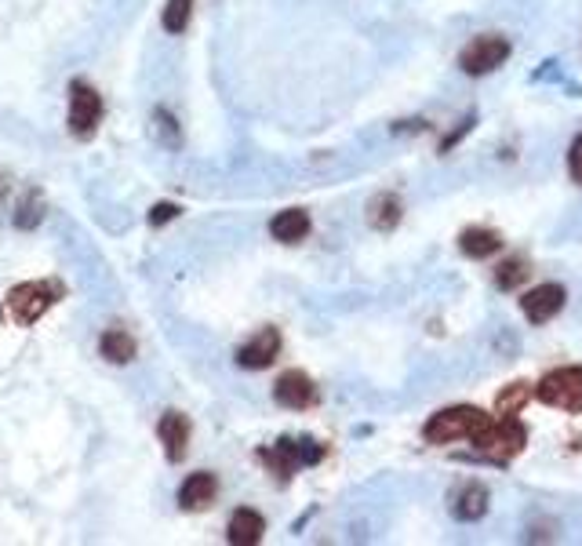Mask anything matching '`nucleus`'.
<instances>
[{
	"label": "nucleus",
	"mask_w": 582,
	"mask_h": 546,
	"mask_svg": "<svg viewBox=\"0 0 582 546\" xmlns=\"http://www.w3.org/2000/svg\"><path fill=\"white\" fill-rule=\"evenodd\" d=\"M262 532H266V521L255 510H237L230 517V525H226V539L233 546H255L262 539Z\"/></svg>",
	"instance_id": "4468645a"
},
{
	"label": "nucleus",
	"mask_w": 582,
	"mask_h": 546,
	"mask_svg": "<svg viewBox=\"0 0 582 546\" xmlns=\"http://www.w3.org/2000/svg\"><path fill=\"white\" fill-rule=\"evenodd\" d=\"M273 397H277V405L281 408H291V412H302V408H310L317 401V386L306 372H284L273 386Z\"/></svg>",
	"instance_id": "1a4fd4ad"
},
{
	"label": "nucleus",
	"mask_w": 582,
	"mask_h": 546,
	"mask_svg": "<svg viewBox=\"0 0 582 546\" xmlns=\"http://www.w3.org/2000/svg\"><path fill=\"white\" fill-rule=\"evenodd\" d=\"M564 299H568V292L561 284H539L521 299V310L532 324H546L564 310Z\"/></svg>",
	"instance_id": "6e6552de"
},
{
	"label": "nucleus",
	"mask_w": 582,
	"mask_h": 546,
	"mask_svg": "<svg viewBox=\"0 0 582 546\" xmlns=\"http://www.w3.org/2000/svg\"><path fill=\"white\" fill-rule=\"evenodd\" d=\"M452 514L459 521H481L488 514V488L477 485V481H466L459 488V496L452 499Z\"/></svg>",
	"instance_id": "ddd939ff"
},
{
	"label": "nucleus",
	"mask_w": 582,
	"mask_h": 546,
	"mask_svg": "<svg viewBox=\"0 0 582 546\" xmlns=\"http://www.w3.org/2000/svg\"><path fill=\"white\" fill-rule=\"evenodd\" d=\"M99 354L110 364H128V361H135V339H131L124 328H110V332L99 339Z\"/></svg>",
	"instance_id": "f3484780"
},
{
	"label": "nucleus",
	"mask_w": 582,
	"mask_h": 546,
	"mask_svg": "<svg viewBox=\"0 0 582 546\" xmlns=\"http://www.w3.org/2000/svg\"><path fill=\"white\" fill-rule=\"evenodd\" d=\"M473 445L481 448L488 459H495V463H510L513 455H521L524 445H528V430L517 423V415H502L499 423L492 419V426Z\"/></svg>",
	"instance_id": "20e7f679"
},
{
	"label": "nucleus",
	"mask_w": 582,
	"mask_h": 546,
	"mask_svg": "<svg viewBox=\"0 0 582 546\" xmlns=\"http://www.w3.org/2000/svg\"><path fill=\"white\" fill-rule=\"evenodd\" d=\"M62 295H66V284L48 277V281H26V284H15L4 299V317L11 324H19V328H30L37 324L44 314H48L51 306L59 303Z\"/></svg>",
	"instance_id": "f257e3e1"
},
{
	"label": "nucleus",
	"mask_w": 582,
	"mask_h": 546,
	"mask_svg": "<svg viewBox=\"0 0 582 546\" xmlns=\"http://www.w3.org/2000/svg\"><path fill=\"white\" fill-rule=\"evenodd\" d=\"M66 121H70L73 139H91V135H95V128H99V121H102V99L91 84H84V81L70 84V117H66Z\"/></svg>",
	"instance_id": "0eeeda50"
},
{
	"label": "nucleus",
	"mask_w": 582,
	"mask_h": 546,
	"mask_svg": "<svg viewBox=\"0 0 582 546\" xmlns=\"http://www.w3.org/2000/svg\"><path fill=\"white\" fill-rule=\"evenodd\" d=\"M524 281H528V263H524V259H506V263L495 270V284H499L502 292L521 288Z\"/></svg>",
	"instance_id": "6ab92c4d"
},
{
	"label": "nucleus",
	"mask_w": 582,
	"mask_h": 546,
	"mask_svg": "<svg viewBox=\"0 0 582 546\" xmlns=\"http://www.w3.org/2000/svg\"><path fill=\"white\" fill-rule=\"evenodd\" d=\"M535 397L542 405L561 412H582V368H557L535 386Z\"/></svg>",
	"instance_id": "39448f33"
},
{
	"label": "nucleus",
	"mask_w": 582,
	"mask_h": 546,
	"mask_svg": "<svg viewBox=\"0 0 582 546\" xmlns=\"http://www.w3.org/2000/svg\"><path fill=\"white\" fill-rule=\"evenodd\" d=\"M259 459L266 466H270L273 474L281 477V481H288L291 474H299L302 466H317L324 459V448L317 445V441H310V437H281L277 445L262 448Z\"/></svg>",
	"instance_id": "7ed1b4c3"
},
{
	"label": "nucleus",
	"mask_w": 582,
	"mask_h": 546,
	"mask_svg": "<svg viewBox=\"0 0 582 546\" xmlns=\"http://www.w3.org/2000/svg\"><path fill=\"white\" fill-rule=\"evenodd\" d=\"M215 496H219V481H215V477L211 474H190L179 488V506L182 510H190V514H197V510H204V506L215 503Z\"/></svg>",
	"instance_id": "f8f14e48"
},
{
	"label": "nucleus",
	"mask_w": 582,
	"mask_h": 546,
	"mask_svg": "<svg viewBox=\"0 0 582 546\" xmlns=\"http://www.w3.org/2000/svg\"><path fill=\"white\" fill-rule=\"evenodd\" d=\"M190 15H193V0H168V8H164V30L182 33L190 26Z\"/></svg>",
	"instance_id": "412c9836"
},
{
	"label": "nucleus",
	"mask_w": 582,
	"mask_h": 546,
	"mask_svg": "<svg viewBox=\"0 0 582 546\" xmlns=\"http://www.w3.org/2000/svg\"><path fill=\"white\" fill-rule=\"evenodd\" d=\"M506 59H510V41L499 37V33H484V37H477V41H470L462 48L459 66L470 77H484V73L499 70Z\"/></svg>",
	"instance_id": "423d86ee"
},
{
	"label": "nucleus",
	"mask_w": 582,
	"mask_h": 546,
	"mask_svg": "<svg viewBox=\"0 0 582 546\" xmlns=\"http://www.w3.org/2000/svg\"><path fill=\"white\" fill-rule=\"evenodd\" d=\"M492 426V415L481 412V408H470V405H455V408H444L437 412L426 423L422 437L430 441V445H452V441H477Z\"/></svg>",
	"instance_id": "f03ea898"
},
{
	"label": "nucleus",
	"mask_w": 582,
	"mask_h": 546,
	"mask_svg": "<svg viewBox=\"0 0 582 546\" xmlns=\"http://www.w3.org/2000/svg\"><path fill=\"white\" fill-rule=\"evenodd\" d=\"M270 233H273V241H281V244H299L302 237L310 233V215L302 212V208H288V212L273 215Z\"/></svg>",
	"instance_id": "2eb2a0df"
},
{
	"label": "nucleus",
	"mask_w": 582,
	"mask_h": 546,
	"mask_svg": "<svg viewBox=\"0 0 582 546\" xmlns=\"http://www.w3.org/2000/svg\"><path fill=\"white\" fill-rule=\"evenodd\" d=\"M459 248L470 259H492V255L502 252V237L495 230H484V226H473V230H462Z\"/></svg>",
	"instance_id": "dca6fc26"
},
{
	"label": "nucleus",
	"mask_w": 582,
	"mask_h": 546,
	"mask_svg": "<svg viewBox=\"0 0 582 546\" xmlns=\"http://www.w3.org/2000/svg\"><path fill=\"white\" fill-rule=\"evenodd\" d=\"M532 397V386L528 383H510L506 390L499 394V401H495V408H499V415H517L521 412V405Z\"/></svg>",
	"instance_id": "aec40b11"
},
{
	"label": "nucleus",
	"mask_w": 582,
	"mask_h": 546,
	"mask_svg": "<svg viewBox=\"0 0 582 546\" xmlns=\"http://www.w3.org/2000/svg\"><path fill=\"white\" fill-rule=\"evenodd\" d=\"M277 354H281V332L277 328H262L251 343H244L237 350V364L248 368V372H262V368H270L277 361Z\"/></svg>",
	"instance_id": "9d476101"
},
{
	"label": "nucleus",
	"mask_w": 582,
	"mask_h": 546,
	"mask_svg": "<svg viewBox=\"0 0 582 546\" xmlns=\"http://www.w3.org/2000/svg\"><path fill=\"white\" fill-rule=\"evenodd\" d=\"M182 208L179 204H171V201H164V204H157V208H153L150 212V226H164V223H171V219H175V215H179Z\"/></svg>",
	"instance_id": "4be33fe9"
},
{
	"label": "nucleus",
	"mask_w": 582,
	"mask_h": 546,
	"mask_svg": "<svg viewBox=\"0 0 582 546\" xmlns=\"http://www.w3.org/2000/svg\"><path fill=\"white\" fill-rule=\"evenodd\" d=\"M157 437H161L164 455H168L171 463H182L186 448H190V419L182 412H164L161 426H157Z\"/></svg>",
	"instance_id": "9b49d317"
},
{
	"label": "nucleus",
	"mask_w": 582,
	"mask_h": 546,
	"mask_svg": "<svg viewBox=\"0 0 582 546\" xmlns=\"http://www.w3.org/2000/svg\"><path fill=\"white\" fill-rule=\"evenodd\" d=\"M470 128H473V117H466V121H462V124H459V128H455V132H452V135H448V139H444V142H441V153H448V150H452L455 142H459V139H462V135L470 132Z\"/></svg>",
	"instance_id": "b1692460"
},
{
	"label": "nucleus",
	"mask_w": 582,
	"mask_h": 546,
	"mask_svg": "<svg viewBox=\"0 0 582 546\" xmlns=\"http://www.w3.org/2000/svg\"><path fill=\"white\" fill-rule=\"evenodd\" d=\"M568 172H572V179L582 186V135L572 142V150H568Z\"/></svg>",
	"instance_id": "5701e85b"
},
{
	"label": "nucleus",
	"mask_w": 582,
	"mask_h": 546,
	"mask_svg": "<svg viewBox=\"0 0 582 546\" xmlns=\"http://www.w3.org/2000/svg\"><path fill=\"white\" fill-rule=\"evenodd\" d=\"M368 223L375 230H393V226L401 223V201L393 197V193H379L372 204H368Z\"/></svg>",
	"instance_id": "a211bd4d"
}]
</instances>
